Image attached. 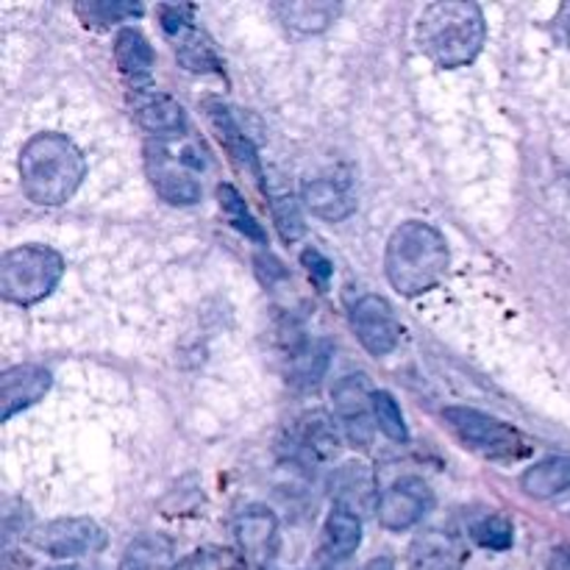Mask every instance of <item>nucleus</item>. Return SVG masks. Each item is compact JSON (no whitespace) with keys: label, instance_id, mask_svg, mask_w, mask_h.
Instances as JSON below:
<instances>
[{"label":"nucleus","instance_id":"f257e3e1","mask_svg":"<svg viewBox=\"0 0 570 570\" xmlns=\"http://www.w3.org/2000/svg\"><path fill=\"white\" fill-rule=\"evenodd\" d=\"M87 159L70 137L56 131L33 134L20 150L22 193L39 206H61L78 193Z\"/></svg>","mask_w":570,"mask_h":570},{"label":"nucleus","instance_id":"f03ea898","mask_svg":"<svg viewBox=\"0 0 570 570\" xmlns=\"http://www.w3.org/2000/svg\"><path fill=\"white\" fill-rule=\"evenodd\" d=\"M449 243L443 234L423 220H406L390 234L384 250V273L395 293L415 298L432 293L449 273Z\"/></svg>","mask_w":570,"mask_h":570},{"label":"nucleus","instance_id":"7ed1b4c3","mask_svg":"<svg viewBox=\"0 0 570 570\" xmlns=\"http://www.w3.org/2000/svg\"><path fill=\"white\" fill-rule=\"evenodd\" d=\"M488 22L482 9L468 0H443L423 9L417 20V48L438 67L456 70L482 53Z\"/></svg>","mask_w":570,"mask_h":570},{"label":"nucleus","instance_id":"20e7f679","mask_svg":"<svg viewBox=\"0 0 570 570\" xmlns=\"http://www.w3.org/2000/svg\"><path fill=\"white\" fill-rule=\"evenodd\" d=\"M65 276V259L48 245H20L0 259V295L17 306H33L48 298Z\"/></svg>","mask_w":570,"mask_h":570},{"label":"nucleus","instance_id":"39448f33","mask_svg":"<svg viewBox=\"0 0 570 570\" xmlns=\"http://www.w3.org/2000/svg\"><path fill=\"white\" fill-rule=\"evenodd\" d=\"M445 421L465 449L476 451L488 460H518L527 454L521 434L488 412L471 410V406H449Z\"/></svg>","mask_w":570,"mask_h":570},{"label":"nucleus","instance_id":"423d86ee","mask_svg":"<svg viewBox=\"0 0 570 570\" xmlns=\"http://www.w3.org/2000/svg\"><path fill=\"white\" fill-rule=\"evenodd\" d=\"M161 28L173 39L178 61L189 72H223V61L217 56L215 42L195 26L189 6H161Z\"/></svg>","mask_w":570,"mask_h":570},{"label":"nucleus","instance_id":"0eeeda50","mask_svg":"<svg viewBox=\"0 0 570 570\" xmlns=\"http://www.w3.org/2000/svg\"><path fill=\"white\" fill-rule=\"evenodd\" d=\"M193 156V154H187ZM187 156H173V150L165 142L148 145V176L154 184L156 195L173 206H193L198 204L204 187L195 178L189 167H200V161L187 159Z\"/></svg>","mask_w":570,"mask_h":570},{"label":"nucleus","instance_id":"6e6552de","mask_svg":"<svg viewBox=\"0 0 570 570\" xmlns=\"http://www.w3.org/2000/svg\"><path fill=\"white\" fill-rule=\"evenodd\" d=\"M334 412L343 426L345 438L354 449H367L376 429V417H373V390L362 373H348L340 379L332 390Z\"/></svg>","mask_w":570,"mask_h":570},{"label":"nucleus","instance_id":"1a4fd4ad","mask_svg":"<svg viewBox=\"0 0 570 570\" xmlns=\"http://www.w3.org/2000/svg\"><path fill=\"white\" fill-rule=\"evenodd\" d=\"M351 328H354L362 348L373 356L393 354L401 343V334H404L393 306L382 295L373 293L360 295L356 304L351 306Z\"/></svg>","mask_w":570,"mask_h":570},{"label":"nucleus","instance_id":"9d476101","mask_svg":"<svg viewBox=\"0 0 570 570\" xmlns=\"http://www.w3.org/2000/svg\"><path fill=\"white\" fill-rule=\"evenodd\" d=\"M31 543L56 560H72V557H87L104 549L106 534L89 518H56L33 529Z\"/></svg>","mask_w":570,"mask_h":570},{"label":"nucleus","instance_id":"9b49d317","mask_svg":"<svg viewBox=\"0 0 570 570\" xmlns=\"http://www.w3.org/2000/svg\"><path fill=\"white\" fill-rule=\"evenodd\" d=\"M434 493L423 479L404 476L379 495L376 518L387 532H406L432 512Z\"/></svg>","mask_w":570,"mask_h":570},{"label":"nucleus","instance_id":"f8f14e48","mask_svg":"<svg viewBox=\"0 0 570 570\" xmlns=\"http://www.w3.org/2000/svg\"><path fill=\"white\" fill-rule=\"evenodd\" d=\"M301 200L312 215L326 223L348 220L356 212L354 184L343 173H323V176L306 178L301 187Z\"/></svg>","mask_w":570,"mask_h":570},{"label":"nucleus","instance_id":"ddd939ff","mask_svg":"<svg viewBox=\"0 0 570 570\" xmlns=\"http://www.w3.org/2000/svg\"><path fill=\"white\" fill-rule=\"evenodd\" d=\"M204 109H206V117H209L212 131L217 134V139H220L223 148L228 150V156L237 161L239 170H245L248 176H254V181L265 184V173H262L259 154H256L250 137L243 131V126L237 122V117L232 115V109H228V106L217 98L206 100Z\"/></svg>","mask_w":570,"mask_h":570},{"label":"nucleus","instance_id":"4468645a","mask_svg":"<svg viewBox=\"0 0 570 570\" xmlns=\"http://www.w3.org/2000/svg\"><path fill=\"white\" fill-rule=\"evenodd\" d=\"M131 115L139 126L154 137H181L187 131V111L173 95L159 89H139L134 92Z\"/></svg>","mask_w":570,"mask_h":570},{"label":"nucleus","instance_id":"2eb2a0df","mask_svg":"<svg viewBox=\"0 0 570 570\" xmlns=\"http://www.w3.org/2000/svg\"><path fill=\"white\" fill-rule=\"evenodd\" d=\"M53 376L39 365H17L0 376V421H11L17 412L28 410L48 395Z\"/></svg>","mask_w":570,"mask_h":570},{"label":"nucleus","instance_id":"dca6fc26","mask_svg":"<svg viewBox=\"0 0 570 570\" xmlns=\"http://www.w3.org/2000/svg\"><path fill=\"white\" fill-rule=\"evenodd\" d=\"M465 560V543L449 529H423L410 546V570H462Z\"/></svg>","mask_w":570,"mask_h":570},{"label":"nucleus","instance_id":"f3484780","mask_svg":"<svg viewBox=\"0 0 570 570\" xmlns=\"http://www.w3.org/2000/svg\"><path fill=\"white\" fill-rule=\"evenodd\" d=\"M234 534H237L243 560L256 562V566H267L273 560V554H276L278 521L267 507H248V510L239 512Z\"/></svg>","mask_w":570,"mask_h":570},{"label":"nucleus","instance_id":"a211bd4d","mask_svg":"<svg viewBox=\"0 0 570 570\" xmlns=\"http://www.w3.org/2000/svg\"><path fill=\"white\" fill-rule=\"evenodd\" d=\"M332 499L334 507L348 510L354 515H365V512H376L379 507V484L376 473L365 465V462H345L337 468L332 479Z\"/></svg>","mask_w":570,"mask_h":570},{"label":"nucleus","instance_id":"6ab92c4d","mask_svg":"<svg viewBox=\"0 0 570 570\" xmlns=\"http://www.w3.org/2000/svg\"><path fill=\"white\" fill-rule=\"evenodd\" d=\"M115 61L117 67H120L122 78L131 83L134 92H139V89H150L156 56L148 39H145L137 28H122V31L117 33Z\"/></svg>","mask_w":570,"mask_h":570},{"label":"nucleus","instance_id":"aec40b11","mask_svg":"<svg viewBox=\"0 0 570 570\" xmlns=\"http://www.w3.org/2000/svg\"><path fill=\"white\" fill-rule=\"evenodd\" d=\"M176 549L165 534H139L120 560V570H176Z\"/></svg>","mask_w":570,"mask_h":570},{"label":"nucleus","instance_id":"412c9836","mask_svg":"<svg viewBox=\"0 0 570 570\" xmlns=\"http://www.w3.org/2000/svg\"><path fill=\"white\" fill-rule=\"evenodd\" d=\"M521 490L529 499H554L570 490V456H551L521 476Z\"/></svg>","mask_w":570,"mask_h":570},{"label":"nucleus","instance_id":"4be33fe9","mask_svg":"<svg viewBox=\"0 0 570 570\" xmlns=\"http://www.w3.org/2000/svg\"><path fill=\"white\" fill-rule=\"evenodd\" d=\"M362 543V518L334 507L323 523V549L332 560H348Z\"/></svg>","mask_w":570,"mask_h":570},{"label":"nucleus","instance_id":"5701e85b","mask_svg":"<svg viewBox=\"0 0 570 570\" xmlns=\"http://www.w3.org/2000/svg\"><path fill=\"white\" fill-rule=\"evenodd\" d=\"M276 14L293 31L317 33L326 31L340 14L337 3H321V0H293V3H276Z\"/></svg>","mask_w":570,"mask_h":570},{"label":"nucleus","instance_id":"b1692460","mask_svg":"<svg viewBox=\"0 0 570 570\" xmlns=\"http://www.w3.org/2000/svg\"><path fill=\"white\" fill-rule=\"evenodd\" d=\"M328 348L326 340H304L289 351V382L301 384V387H315L323 379L328 367Z\"/></svg>","mask_w":570,"mask_h":570},{"label":"nucleus","instance_id":"393cba45","mask_svg":"<svg viewBox=\"0 0 570 570\" xmlns=\"http://www.w3.org/2000/svg\"><path fill=\"white\" fill-rule=\"evenodd\" d=\"M217 200H220V209L226 212L228 223H232L239 234H245L248 239H254L256 245L267 243L265 228L256 223V217L250 215V209H248V204L243 200V195H239L232 184H220V187H217Z\"/></svg>","mask_w":570,"mask_h":570},{"label":"nucleus","instance_id":"a878e982","mask_svg":"<svg viewBox=\"0 0 570 570\" xmlns=\"http://www.w3.org/2000/svg\"><path fill=\"white\" fill-rule=\"evenodd\" d=\"M267 200H271L273 209V220H276L278 234H282L284 243H295V239L304 237L306 226H304V215H301V206L295 200L293 193H273L267 189Z\"/></svg>","mask_w":570,"mask_h":570},{"label":"nucleus","instance_id":"bb28decb","mask_svg":"<svg viewBox=\"0 0 570 570\" xmlns=\"http://www.w3.org/2000/svg\"><path fill=\"white\" fill-rule=\"evenodd\" d=\"M373 417H376V429L393 443H406L410 432H406V421L401 406L395 404V399L384 390L373 393Z\"/></svg>","mask_w":570,"mask_h":570},{"label":"nucleus","instance_id":"cd10ccee","mask_svg":"<svg viewBox=\"0 0 570 570\" xmlns=\"http://www.w3.org/2000/svg\"><path fill=\"white\" fill-rule=\"evenodd\" d=\"M245 560L243 554L232 549H217V546H209V549L193 551L189 557H184L178 562L176 570H243Z\"/></svg>","mask_w":570,"mask_h":570},{"label":"nucleus","instance_id":"c85d7f7f","mask_svg":"<svg viewBox=\"0 0 570 570\" xmlns=\"http://www.w3.org/2000/svg\"><path fill=\"white\" fill-rule=\"evenodd\" d=\"M471 534L479 546H484L490 551H507L512 546V540H515V529L501 515H488L482 521H476Z\"/></svg>","mask_w":570,"mask_h":570},{"label":"nucleus","instance_id":"c756f323","mask_svg":"<svg viewBox=\"0 0 570 570\" xmlns=\"http://www.w3.org/2000/svg\"><path fill=\"white\" fill-rule=\"evenodd\" d=\"M78 14L87 26H106V22H122L128 17L142 14V6L137 3H81L76 6Z\"/></svg>","mask_w":570,"mask_h":570},{"label":"nucleus","instance_id":"7c9ffc66","mask_svg":"<svg viewBox=\"0 0 570 570\" xmlns=\"http://www.w3.org/2000/svg\"><path fill=\"white\" fill-rule=\"evenodd\" d=\"M301 262H304V267H306V273H309L312 282L321 287V293H326L328 282H332V276H334L332 262H328L326 256H323L321 250H315V248H306L304 254H301Z\"/></svg>","mask_w":570,"mask_h":570},{"label":"nucleus","instance_id":"2f4dec72","mask_svg":"<svg viewBox=\"0 0 570 570\" xmlns=\"http://www.w3.org/2000/svg\"><path fill=\"white\" fill-rule=\"evenodd\" d=\"M549 570H570V546H562V549L551 554Z\"/></svg>","mask_w":570,"mask_h":570},{"label":"nucleus","instance_id":"473e14b6","mask_svg":"<svg viewBox=\"0 0 570 570\" xmlns=\"http://www.w3.org/2000/svg\"><path fill=\"white\" fill-rule=\"evenodd\" d=\"M365 570H395V562L390 557H376V560L367 562Z\"/></svg>","mask_w":570,"mask_h":570},{"label":"nucleus","instance_id":"72a5a7b5","mask_svg":"<svg viewBox=\"0 0 570 570\" xmlns=\"http://www.w3.org/2000/svg\"><path fill=\"white\" fill-rule=\"evenodd\" d=\"M562 26H566L568 31H570V6H566V9H562Z\"/></svg>","mask_w":570,"mask_h":570},{"label":"nucleus","instance_id":"f704fd0d","mask_svg":"<svg viewBox=\"0 0 570 570\" xmlns=\"http://www.w3.org/2000/svg\"><path fill=\"white\" fill-rule=\"evenodd\" d=\"M50 570H83V568H76V566H70V568H50Z\"/></svg>","mask_w":570,"mask_h":570}]
</instances>
